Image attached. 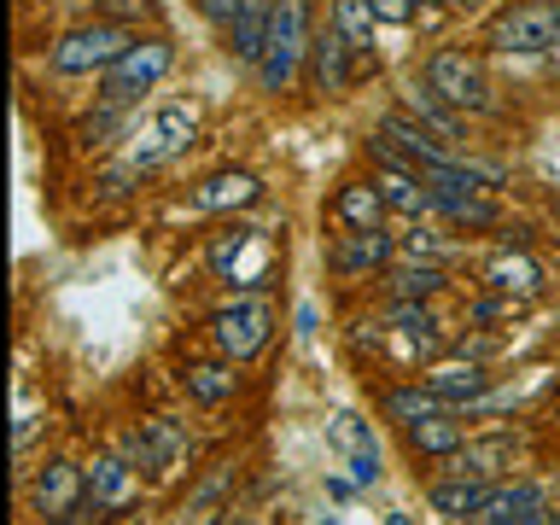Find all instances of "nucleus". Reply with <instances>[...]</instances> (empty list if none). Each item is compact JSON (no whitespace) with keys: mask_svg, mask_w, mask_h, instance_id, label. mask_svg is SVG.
<instances>
[{"mask_svg":"<svg viewBox=\"0 0 560 525\" xmlns=\"http://www.w3.org/2000/svg\"><path fill=\"white\" fill-rule=\"evenodd\" d=\"M310 42H315V7L310 0H275V24H269V47L257 59V88L262 94H287L310 65Z\"/></svg>","mask_w":560,"mask_h":525,"instance_id":"1","label":"nucleus"},{"mask_svg":"<svg viewBox=\"0 0 560 525\" xmlns=\"http://www.w3.org/2000/svg\"><path fill=\"white\" fill-rule=\"evenodd\" d=\"M135 35L140 30L105 24V18H82V24H70L47 42V70L52 77H105L135 47Z\"/></svg>","mask_w":560,"mask_h":525,"instance_id":"2","label":"nucleus"},{"mask_svg":"<svg viewBox=\"0 0 560 525\" xmlns=\"http://www.w3.org/2000/svg\"><path fill=\"white\" fill-rule=\"evenodd\" d=\"M420 77H427L462 117H490V112H502L497 82H490V70H485V59H479L472 47H432L427 65H420Z\"/></svg>","mask_w":560,"mask_h":525,"instance_id":"3","label":"nucleus"},{"mask_svg":"<svg viewBox=\"0 0 560 525\" xmlns=\"http://www.w3.org/2000/svg\"><path fill=\"white\" fill-rule=\"evenodd\" d=\"M485 47L508 52V59H542L560 47V0H508L502 12H490Z\"/></svg>","mask_w":560,"mask_h":525,"instance_id":"4","label":"nucleus"},{"mask_svg":"<svg viewBox=\"0 0 560 525\" xmlns=\"http://www.w3.org/2000/svg\"><path fill=\"white\" fill-rule=\"evenodd\" d=\"M210 345H217V357L228 362H257L262 350L275 339V298L269 292H245V298H228V304L210 310Z\"/></svg>","mask_w":560,"mask_h":525,"instance_id":"5","label":"nucleus"},{"mask_svg":"<svg viewBox=\"0 0 560 525\" xmlns=\"http://www.w3.org/2000/svg\"><path fill=\"white\" fill-rule=\"evenodd\" d=\"M170 70H175V42H170V35H164V30L135 35V47L100 77V94H94V100H100V105H140L158 82L170 77Z\"/></svg>","mask_w":560,"mask_h":525,"instance_id":"6","label":"nucleus"},{"mask_svg":"<svg viewBox=\"0 0 560 525\" xmlns=\"http://www.w3.org/2000/svg\"><path fill=\"white\" fill-rule=\"evenodd\" d=\"M122 462H129L135 472H152V479H170V472H182L192 455H199V444H192V432L182 427V420L170 415H147L140 427H129L117 438Z\"/></svg>","mask_w":560,"mask_h":525,"instance_id":"7","label":"nucleus"},{"mask_svg":"<svg viewBox=\"0 0 560 525\" xmlns=\"http://www.w3.org/2000/svg\"><path fill=\"white\" fill-rule=\"evenodd\" d=\"M397 257H402L397 228H362V234H350V228H345V234L327 245V269H332V280H345V287L380 280Z\"/></svg>","mask_w":560,"mask_h":525,"instance_id":"8","label":"nucleus"},{"mask_svg":"<svg viewBox=\"0 0 560 525\" xmlns=\"http://www.w3.org/2000/svg\"><path fill=\"white\" fill-rule=\"evenodd\" d=\"M374 65H362L357 59V47L345 42L332 24L315 30V42H310V65H304V82H310V94H322V100H345L350 88H357L362 77Z\"/></svg>","mask_w":560,"mask_h":525,"instance_id":"9","label":"nucleus"},{"mask_svg":"<svg viewBox=\"0 0 560 525\" xmlns=\"http://www.w3.org/2000/svg\"><path fill=\"white\" fill-rule=\"evenodd\" d=\"M525 455H532L525 432H485V438H467L450 462H438V472H462V479H490L497 485V479H514V472L525 467Z\"/></svg>","mask_w":560,"mask_h":525,"instance_id":"10","label":"nucleus"},{"mask_svg":"<svg viewBox=\"0 0 560 525\" xmlns=\"http://www.w3.org/2000/svg\"><path fill=\"white\" fill-rule=\"evenodd\" d=\"M420 380H427L455 415H472V402H485L490 392H497V374H490V362H479V357H455V350L420 368Z\"/></svg>","mask_w":560,"mask_h":525,"instance_id":"11","label":"nucleus"},{"mask_svg":"<svg viewBox=\"0 0 560 525\" xmlns=\"http://www.w3.org/2000/svg\"><path fill=\"white\" fill-rule=\"evenodd\" d=\"M374 135H385V140H392V147H402V152H409L415 164H420V175L455 170V164H462V158H467V152L444 147V140H438V135H432V129H427V122H420V117H409V112H402V105H385V112H380V122H374Z\"/></svg>","mask_w":560,"mask_h":525,"instance_id":"12","label":"nucleus"},{"mask_svg":"<svg viewBox=\"0 0 560 525\" xmlns=\"http://www.w3.org/2000/svg\"><path fill=\"white\" fill-rule=\"evenodd\" d=\"M88 497V467L70 462V455H47L30 479V502H35V520H65L70 508Z\"/></svg>","mask_w":560,"mask_h":525,"instance_id":"13","label":"nucleus"},{"mask_svg":"<svg viewBox=\"0 0 560 525\" xmlns=\"http://www.w3.org/2000/svg\"><path fill=\"white\" fill-rule=\"evenodd\" d=\"M549 502H555V485H549V479L514 472V479H497V485H490L485 508H479V514H472L467 525H508V520L532 514V508H549Z\"/></svg>","mask_w":560,"mask_h":525,"instance_id":"14","label":"nucleus"},{"mask_svg":"<svg viewBox=\"0 0 560 525\" xmlns=\"http://www.w3.org/2000/svg\"><path fill=\"white\" fill-rule=\"evenodd\" d=\"M432 217L462 228V234H490V228H502V205L497 192L479 187H432Z\"/></svg>","mask_w":560,"mask_h":525,"instance_id":"15","label":"nucleus"},{"mask_svg":"<svg viewBox=\"0 0 560 525\" xmlns=\"http://www.w3.org/2000/svg\"><path fill=\"white\" fill-rule=\"evenodd\" d=\"M397 105H402L409 117H420V122H427V129H432L438 140H444V147L467 152V117L455 112V105H450L444 94H438V88H432L427 77H415L409 88H402V94H397Z\"/></svg>","mask_w":560,"mask_h":525,"instance_id":"16","label":"nucleus"},{"mask_svg":"<svg viewBox=\"0 0 560 525\" xmlns=\"http://www.w3.org/2000/svg\"><path fill=\"white\" fill-rule=\"evenodd\" d=\"M380 280H385V298H409V304H438V298L450 292L455 269H444V262H427V257H397Z\"/></svg>","mask_w":560,"mask_h":525,"instance_id":"17","label":"nucleus"},{"mask_svg":"<svg viewBox=\"0 0 560 525\" xmlns=\"http://www.w3.org/2000/svg\"><path fill=\"white\" fill-rule=\"evenodd\" d=\"M262 199V182L252 170H217V175H205L199 187H192V199L187 210H217V217H234V210H252Z\"/></svg>","mask_w":560,"mask_h":525,"instance_id":"18","label":"nucleus"},{"mask_svg":"<svg viewBox=\"0 0 560 525\" xmlns=\"http://www.w3.org/2000/svg\"><path fill=\"white\" fill-rule=\"evenodd\" d=\"M374 409H380L385 420H392L397 432H402V427H415V420H432V415H455L450 402L438 397V392H432V385L420 380V374H415V380H397V385H385V392L374 397Z\"/></svg>","mask_w":560,"mask_h":525,"instance_id":"19","label":"nucleus"},{"mask_svg":"<svg viewBox=\"0 0 560 525\" xmlns=\"http://www.w3.org/2000/svg\"><path fill=\"white\" fill-rule=\"evenodd\" d=\"M269 24H275V0H240L234 24L222 30V42H228V59H234V65H245V70H257L262 47H269Z\"/></svg>","mask_w":560,"mask_h":525,"instance_id":"20","label":"nucleus"},{"mask_svg":"<svg viewBox=\"0 0 560 525\" xmlns=\"http://www.w3.org/2000/svg\"><path fill=\"white\" fill-rule=\"evenodd\" d=\"M397 240H402V257H427V262H444V269L467 262L462 228H450V222H438V217H427V222H402Z\"/></svg>","mask_w":560,"mask_h":525,"instance_id":"21","label":"nucleus"},{"mask_svg":"<svg viewBox=\"0 0 560 525\" xmlns=\"http://www.w3.org/2000/svg\"><path fill=\"white\" fill-rule=\"evenodd\" d=\"M485 497H490V479H462V472H432L427 479V508L438 520H455V525H467L479 514Z\"/></svg>","mask_w":560,"mask_h":525,"instance_id":"22","label":"nucleus"},{"mask_svg":"<svg viewBox=\"0 0 560 525\" xmlns=\"http://www.w3.org/2000/svg\"><path fill=\"white\" fill-rule=\"evenodd\" d=\"M479 287H490V292H508V298H537L542 292V269L525 252H514V245H502V252H490L485 262H479Z\"/></svg>","mask_w":560,"mask_h":525,"instance_id":"23","label":"nucleus"},{"mask_svg":"<svg viewBox=\"0 0 560 525\" xmlns=\"http://www.w3.org/2000/svg\"><path fill=\"white\" fill-rule=\"evenodd\" d=\"M327 217L339 228H350V234H362V228H385L392 205H385L380 182H339V192L327 199Z\"/></svg>","mask_w":560,"mask_h":525,"instance_id":"24","label":"nucleus"},{"mask_svg":"<svg viewBox=\"0 0 560 525\" xmlns=\"http://www.w3.org/2000/svg\"><path fill=\"white\" fill-rule=\"evenodd\" d=\"M240 362L228 357H210V362H182V374H175V385L187 392V402H199V409H222L228 397L240 392Z\"/></svg>","mask_w":560,"mask_h":525,"instance_id":"25","label":"nucleus"},{"mask_svg":"<svg viewBox=\"0 0 560 525\" xmlns=\"http://www.w3.org/2000/svg\"><path fill=\"white\" fill-rule=\"evenodd\" d=\"M135 112L140 105H100L94 100V112L77 122V147L82 152H122L135 135Z\"/></svg>","mask_w":560,"mask_h":525,"instance_id":"26","label":"nucleus"},{"mask_svg":"<svg viewBox=\"0 0 560 525\" xmlns=\"http://www.w3.org/2000/svg\"><path fill=\"white\" fill-rule=\"evenodd\" d=\"M88 497L105 502V514H117V508H129L140 497V485H135V467L122 462V450H105L88 462Z\"/></svg>","mask_w":560,"mask_h":525,"instance_id":"27","label":"nucleus"},{"mask_svg":"<svg viewBox=\"0 0 560 525\" xmlns=\"http://www.w3.org/2000/svg\"><path fill=\"white\" fill-rule=\"evenodd\" d=\"M327 24L357 47L362 65H380V18L368 0H327Z\"/></svg>","mask_w":560,"mask_h":525,"instance_id":"28","label":"nucleus"},{"mask_svg":"<svg viewBox=\"0 0 560 525\" xmlns=\"http://www.w3.org/2000/svg\"><path fill=\"white\" fill-rule=\"evenodd\" d=\"M402 444H409L415 455H427V462H450V455L467 444V415H432V420H415V427H402Z\"/></svg>","mask_w":560,"mask_h":525,"instance_id":"29","label":"nucleus"},{"mask_svg":"<svg viewBox=\"0 0 560 525\" xmlns=\"http://www.w3.org/2000/svg\"><path fill=\"white\" fill-rule=\"evenodd\" d=\"M152 170H140L129 152H112L105 164L88 175V192H94V205H117V199H135L140 187H147Z\"/></svg>","mask_w":560,"mask_h":525,"instance_id":"30","label":"nucleus"},{"mask_svg":"<svg viewBox=\"0 0 560 525\" xmlns=\"http://www.w3.org/2000/svg\"><path fill=\"white\" fill-rule=\"evenodd\" d=\"M374 182H380V192H385V205H392V217H402V222H427V217H432V187H427V175L374 170Z\"/></svg>","mask_w":560,"mask_h":525,"instance_id":"31","label":"nucleus"},{"mask_svg":"<svg viewBox=\"0 0 560 525\" xmlns=\"http://www.w3.org/2000/svg\"><path fill=\"white\" fill-rule=\"evenodd\" d=\"M152 135H158V147H164V158H182V152L199 147V112H192L187 100L158 105V112H152Z\"/></svg>","mask_w":560,"mask_h":525,"instance_id":"32","label":"nucleus"},{"mask_svg":"<svg viewBox=\"0 0 560 525\" xmlns=\"http://www.w3.org/2000/svg\"><path fill=\"white\" fill-rule=\"evenodd\" d=\"M262 234L252 222H222V234L210 240V252H205V262H210V275L217 280H234V262L245 257V245H257Z\"/></svg>","mask_w":560,"mask_h":525,"instance_id":"33","label":"nucleus"},{"mask_svg":"<svg viewBox=\"0 0 560 525\" xmlns=\"http://www.w3.org/2000/svg\"><path fill=\"white\" fill-rule=\"evenodd\" d=\"M228 485H234V467H228V462H222V467H210V479L182 502V525H210V520H217V514H222Z\"/></svg>","mask_w":560,"mask_h":525,"instance_id":"34","label":"nucleus"},{"mask_svg":"<svg viewBox=\"0 0 560 525\" xmlns=\"http://www.w3.org/2000/svg\"><path fill=\"white\" fill-rule=\"evenodd\" d=\"M525 304H520V298H508V292H490V287H479V292H472L467 298V327L472 332H497V322H514V315H520Z\"/></svg>","mask_w":560,"mask_h":525,"instance_id":"35","label":"nucleus"},{"mask_svg":"<svg viewBox=\"0 0 560 525\" xmlns=\"http://www.w3.org/2000/svg\"><path fill=\"white\" fill-rule=\"evenodd\" d=\"M94 18L122 24V30H140V24H158L164 7H158V0H94Z\"/></svg>","mask_w":560,"mask_h":525,"instance_id":"36","label":"nucleus"},{"mask_svg":"<svg viewBox=\"0 0 560 525\" xmlns=\"http://www.w3.org/2000/svg\"><path fill=\"white\" fill-rule=\"evenodd\" d=\"M332 444H339L345 455H357V450H380V444H374V427H368L362 415H350V409H345L339 420H332Z\"/></svg>","mask_w":560,"mask_h":525,"instance_id":"37","label":"nucleus"},{"mask_svg":"<svg viewBox=\"0 0 560 525\" xmlns=\"http://www.w3.org/2000/svg\"><path fill=\"white\" fill-rule=\"evenodd\" d=\"M368 7H374V18H380V24H397V30H409L415 24V0H368Z\"/></svg>","mask_w":560,"mask_h":525,"instance_id":"38","label":"nucleus"},{"mask_svg":"<svg viewBox=\"0 0 560 525\" xmlns=\"http://www.w3.org/2000/svg\"><path fill=\"white\" fill-rule=\"evenodd\" d=\"M380 450H357V455H350V479H357V485H380Z\"/></svg>","mask_w":560,"mask_h":525,"instance_id":"39","label":"nucleus"},{"mask_svg":"<svg viewBox=\"0 0 560 525\" xmlns=\"http://www.w3.org/2000/svg\"><path fill=\"white\" fill-rule=\"evenodd\" d=\"M192 7H199V18H205V24L228 30V24H234V12H240V0H192Z\"/></svg>","mask_w":560,"mask_h":525,"instance_id":"40","label":"nucleus"},{"mask_svg":"<svg viewBox=\"0 0 560 525\" xmlns=\"http://www.w3.org/2000/svg\"><path fill=\"white\" fill-rule=\"evenodd\" d=\"M555 520V502L549 508H532V514H520V520H508V525H549Z\"/></svg>","mask_w":560,"mask_h":525,"instance_id":"41","label":"nucleus"},{"mask_svg":"<svg viewBox=\"0 0 560 525\" xmlns=\"http://www.w3.org/2000/svg\"><path fill=\"white\" fill-rule=\"evenodd\" d=\"M415 12H420V24H427L432 12H450V0H415Z\"/></svg>","mask_w":560,"mask_h":525,"instance_id":"42","label":"nucleus"},{"mask_svg":"<svg viewBox=\"0 0 560 525\" xmlns=\"http://www.w3.org/2000/svg\"><path fill=\"white\" fill-rule=\"evenodd\" d=\"M298 332H304V339L315 332V304H304V310H298Z\"/></svg>","mask_w":560,"mask_h":525,"instance_id":"43","label":"nucleus"},{"mask_svg":"<svg viewBox=\"0 0 560 525\" xmlns=\"http://www.w3.org/2000/svg\"><path fill=\"white\" fill-rule=\"evenodd\" d=\"M385 525H420L415 514H402V508H392V514H385Z\"/></svg>","mask_w":560,"mask_h":525,"instance_id":"44","label":"nucleus"},{"mask_svg":"<svg viewBox=\"0 0 560 525\" xmlns=\"http://www.w3.org/2000/svg\"><path fill=\"white\" fill-rule=\"evenodd\" d=\"M485 0H450V12H479Z\"/></svg>","mask_w":560,"mask_h":525,"instance_id":"45","label":"nucleus"},{"mask_svg":"<svg viewBox=\"0 0 560 525\" xmlns=\"http://www.w3.org/2000/svg\"><path fill=\"white\" fill-rule=\"evenodd\" d=\"M210 525H240V520H234V508H222V514H217V520H210Z\"/></svg>","mask_w":560,"mask_h":525,"instance_id":"46","label":"nucleus"},{"mask_svg":"<svg viewBox=\"0 0 560 525\" xmlns=\"http://www.w3.org/2000/svg\"><path fill=\"white\" fill-rule=\"evenodd\" d=\"M35 525H70V520H35Z\"/></svg>","mask_w":560,"mask_h":525,"instance_id":"47","label":"nucleus"},{"mask_svg":"<svg viewBox=\"0 0 560 525\" xmlns=\"http://www.w3.org/2000/svg\"><path fill=\"white\" fill-rule=\"evenodd\" d=\"M549 525H560V508H555V520H549Z\"/></svg>","mask_w":560,"mask_h":525,"instance_id":"48","label":"nucleus"},{"mask_svg":"<svg viewBox=\"0 0 560 525\" xmlns=\"http://www.w3.org/2000/svg\"><path fill=\"white\" fill-rule=\"evenodd\" d=\"M327 525H332V520H327Z\"/></svg>","mask_w":560,"mask_h":525,"instance_id":"49","label":"nucleus"}]
</instances>
